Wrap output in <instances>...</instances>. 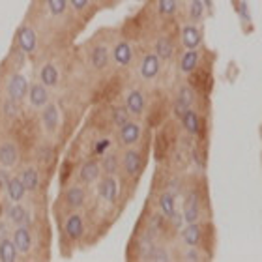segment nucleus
<instances>
[{
	"label": "nucleus",
	"instance_id": "obj_1",
	"mask_svg": "<svg viewBox=\"0 0 262 262\" xmlns=\"http://www.w3.org/2000/svg\"><path fill=\"white\" fill-rule=\"evenodd\" d=\"M28 92V82L27 79L23 75H13L10 79V82H8V94H10V98L13 99V101H19V99H23L25 96H27Z\"/></svg>",
	"mask_w": 262,
	"mask_h": 262
},
{
	"label": "nucleus",
	"instance_id": "obj_2",
	"mask_svg": "<svg viewBox=\"0 0 262 262\" xmlns=\"http://www.w3.org/2000/svg\"><path fill=\"white\" fill-rule=\"evenodd\" d=\"M17 43L23 53H32L36 49V34L30 27H21L17 34Z\"/></svg>",
	"mask_w": 262,
	"mask_h": 262
},
{
	"label": "nucleus",
	"instance_id": "obj_3",
	"mask_svg": "<svg viewBox=\"0 0 262 262\" xmlns=\"http://www.w3.org/2000/svg\"><path fill=\"white\" fill-rule=\"evenodd\" d=\"M13 244L17 246V249L21 253H28L30 247H32V236H30V230L27 227H19L13 232Z\"/></svg>",
	"mask_w": 262,
	"mask_h": 262
},
{
	"label": "nucleus",
	"instance_id": "obj_4",
	"mask_svg": "<svg viewBox=\"0 0 262 262\" xmlns=\"http://www.w3.org/2000/svg\"><path fill=\"white\" fill-rule=\"evenodd\" d=\"M66 234L70 236L71 240H79L84 232V223H82L81 215H70L68 221H66Z\"/></svg>",
	"mask_w": 262,
	"mask_h": 262
},
{
	"label": "nucleus",
	"instance_id": "obj_5",
	"mask_svg": "<svg viewBox=\"0 0 262 262\" xmlns=\"http://www.w3.org/2000/svg\"><path fill=\"white\" fill-rule=\"evenodd\" d=\"M184 219L187 223H195L199 219V196L195 191H191L186 199V208H184Z\"/></svg>",
	"mask_w": 262,
	"mask_h": 262
},
{
	"label": "nucleus",
	"instance_id": "obj_6",
	"mask_svg": "<svg viewBox=\"0 0 262 262\" xmlns=\"http://www.w3.org/2000/svg\"><path fill=\"white\" fill-rule=\"evenodd\" d=\"M159 71V56L158 55H146L141 66V75L144 79H154Z\"/></svg>",
	"mask_w": 262,
	"mask_h": 262
},
{
	"label": "nucleus",
	"instance_id": "obj_7",
	"mask_svg": "<svg viewBox=\"0 0 262 262\" xmlns=\"http://www.w3.org/2000/svg\"><path fill=\"white\" fill-rule=\"evenodd\" d=\"M99 195L103 196L105 201H109V202L116 201V195H118V186H116V180L113 178V176H107V178H103V182L99 184Z\"/></svg>",
	"mask_w": 262,
	"mask_h": 262
},
{
	"label": "nucleus",
	"instance_id": "obj_8",
	"mask_svg": "<svg viewBox=\"0 0 262 262\" xmlns=\"http://www.w3.org/2000/svg\"><path fill=\"white\" fill-rule=\"evenodd\" d=\"M58 122H60V115H58V109L56 105H45L43 109V126L45 129L53 133V131L58 127Z\"/></svg>",
	"mask_w": 262,
	"mask_h": 262
},
{
	"label": "nucleus",
	"instance_id": "obj_9",
	"mask_svg": "<svg viewBox=\"0 0 262 262\" xmlns=\"http://www.w3.org/2000/svg\"><path fill=\"white\" fill-rule=\"evenodd\" d=\"M182 41H184V45H186L187 49H196L199 43H201V32H199V28L193 27V25L184 27V30H182Z\"/></svg>",
	"mask_w": 262,
	"mask_h": 262
},
{
	"label": "nucleus",
	"instance_id": "obj_10",
	"mask_svg": "<svg viewBox=\"0 0 262 262\" xmlns=\"http://www.w3.org/2000/svg\"><path fill=\"white\" fill-rule=\"evenodd\" d=\"M124 169L129 176H135L141 170V154L137 150H127L124 156Z\"/></svg>",
	"mask_w": 262,
	"mask_h": 262
},
{
	"label": "nucleus",
	"instance_id": "obj_11",
	"mask_svg": "<svg viewBox=\"0 0 262 262\" xmlns=\"http://www.w3.org/2000/svg\"><path fill=\"white\" fill-rule=\"evenodd\" d=\"M120 137L124 144H135L139 141V137H141V127L133 124V122H127V124H124L120 127Z\"/></svg>",
	"mask_w": 262,
	"mask_h": 262
},
{
	"label": "nucleus",
	"instance_id": "obj_12",
	"mask_svg": "<svg viewBox=\"0 0 262 262\" xmlns=\"http://www.w3.org/2000/svg\"><path fill=\"white\" fill-rule=\"evenodd\" d=\"M6 191H8V196H10L13 202H19L25 196V193H27V187L23 186L21 178H11V180H8V184H6Z\"/></svg>",
	"mask_w": 262,
	"mask_h": 262
},
{
	"label": "nucleus",
	"instance_id": "obj_13",
	"mask_svg": "<svg viewBox=\"0 0 262 262\" xmlns=\"http://www.w3.org/2000/svg\"><path fill=\"white\" fill-rule=\"evenodd\" d=\"M0 163L4 167H11L17 163V148L13 142H4L0 146Z\"/></svg>",
	"mask_w": 262,
	"mask_h": 262
},
{
	"label": "nucleus",
	"instance_id": "obj_14",
	"mask_svg": "<svg viewBox=\"0 0 262 262\" xmlns=\"http://www.w3.org/2000/svg\"><path fill=\"white\" fill-rule=\"evenodd\" d=\"M47 99H49V96H47L45 84L36 82V84L30 86V103L34 107H43V105H47Z\"/></svg>",
	"mask_w": 262,
	"mask_h": 262
},
{
	"label": "nucleus",
	"instance_id": "obj_15",
	"mask_svg": "<svg viewBox=\"0 0 262 262\" xmlns=\"http://www.w3.org/2000/svg\"><path fill=\"white\" fill-rule=\"evenodd\" d=\"M17 253H19V249H17V246L13 242L8 240V238H2V240H0V260H4V262L17 260Z\"/></svg>",
	"mask_w": 262,
	"mask_h": 262
},
{
	"label": "nucleus",
	"instance_id": "obj_16",
	"mask_svg": "<svg viewBox=\"0 0 262 262\" xmlns=\"http://www.w3.org/2000/svg\"><path fill=\"white\" fill-rule=\"evenodd\" d=\"M182 124H184V127H186L187 133H191V135H196V133L201 131L199 115H196V113H193V111H189V109L182 115Z\"/></svg>",
	"mask_w": 262,
	"mask_h": 262
},
{
	"label": "nucleus",
	"instance_id": "obj_17",
	"mask_svg": "<svg viewBox=\"0 0 262 262\" xmlns=\"http://www.w3.org/2000/svg\"><path fill=\"white\" fill-rule=\"evenodd\" d=\"M193 103V92L189 90L187 86H184L178 94V99H176V115H184L187 109H189V105Z\"/></svg>",
	"mask_w": 262,
	"mask_h": 262
},
{
	"label": "nucleus",
	"instance_id": "obj_18",
	"mask_svg": "<svg viewBox=\"0 0 262 262\" xmlns=\"http://www.w3.org/2000/svg\"><path fill=\"white\" fill-rule=\"evenodd\" d=\"M39 79H41V84L45 86H56L58 82V71L53 64H45L39 71Z\"/></svg>",
	"mask_w": 262,
	"mask_h": 262
},
{
	"label": "nucleus",
	"instance_id": "obj_19",
	"mask_svg": "<svg viewBox=\"0 0 262 262\" xmlns=\"http://www.w3.org/2000/svg\"><path fill=\"white\" fill-rule=\"evenodd\" d=\"M99 176V165L96 161H86L81 169V180L86 184H92L94 180H98Z\"/></svg>",
	"mask_w": 262,
	"mask_h": 262
},
{
	"label": "nucleus",
	"instance_id": "obj_20",
	"mask_svg": "<svg viewBox=\"0 0 262 262\" xmlns=\"http://www.w3.org/2000/svg\"><path fill=\"white\" fill-rule=\"evenodd\" d=\"M113 56H115V60L118 62L120 66H127L131 62V47L126 43V41H120V43L115 47V53H113Z\"/></svg>",
	"mask_w": 262,
	"mask_h": 262
},
{
	"label": "nucleus",
	"instance_id": "obj_21",
	"mask_svg": "<svg viewBox=\"0 0 262 262\" xmlns=\"http://www.w3.org/2000/svg\"><path fill=\"white\" fill-rule=\"evenodd\" d=\"M142 109H144V98L139 90H133V92L127 96V111L133 113V115H141Z\"/></svg>",
	"mask_w": 262,
	"mask_h": 262
},
{
	"label": "nucleus",
	"instance_id": "obj_22",
	"mask_svg": "<svg viewBox=\"0 0 262 262\" xmlns=\"http://www.w3.org/2000/svg\"><path fill=\"white\" fill-rule=\"evenodd\" d=\"M66 202L71 208H81L82 202H84V191H82L81 187H70L66 191Z\"/></svg>",
	"mask_w": 262,
	"mask_h": 262
},
{
	"label": "nucleus",
	"instance_id": "obj_23",
	"mask_svg": "<svg viewBox=\"0 0 262 262\" xmlns=\"http://www.w3.org/2000/svg\"><path fill=\"white\" fill-rule=\"evenodd\" d=\"M182 236H184V242H186L187 246H196L201 242V227L196 223H189L186 227V230L182 232Z\"/></svg>",
	"mask_w": 262,
	"mask_h": 262
},
{
	"label": "nucleus",
	"instance_id": "obj_24",
	"mask_svg": "<svg viewBox=\"0 0 262 262\" xmlns=\"http://www.w3.org/2000/svg\"><path fill=\"white\" fill-rule=\"evenodd\" d=\"M109 62V53L105 49L103 45H98L96 49L92 51V66L96 70H103L105 66Z\"/></svg>",
	"mask_w": 262,
	"mask_h": 262
},
{
	"label": "nucleus",
	"instance_id": "obj_25",
	"mask_svg": "<svg viewBox=\"0 0 262 262\" xmlns=\"http://www.w3.org/2000/svg\"><path fill=\"white\" fill-rule=\"evenodd\" d=\"M196 62H199V53H196L195 49H189L186 55L182 56V62H180L182 71H184V73H191L196 68Z\"/></svg>",
	"mask_w": 262,
	"mask_h": 262
},
{
	"label": "nucleus",
	"instance_id": "obj_26",
	"mask_svg": "<svg viewBox=\"0 0 262 262\" xmlns=\"http://www.w3.org/2000/svg\"><path fill=\"white\" fill-rule=\"evenodd\" d=\"M21 182L23 186L27 187V191H34L39 184V176L34 169H25L21 174Z\"/></svg>",
	"mask_w": 262,
	"mask_h": 262
},
{
	"label": "nucleus",
	"instance_id": "obj_27",
	"mask_svg": "<svg viewBox=\"0 0 262 262\" xmlns=\"http://www.w3.org/2000/svg\"><path fill=\"white\" fill-rule=\"evenodd\" d=\"M10 219L15 225H27L30 221V215H28V212L21 204H15V206L10 208Z\"/></svg>",
	"mask_w": 262,
	"mask_h": 262
},
{
	"label": "nucleus",
	"instance_id": "obj_28",
	"mask_svg": "<svg viewBox=\"0 0 262 262\" xmlns=\"http://www.w3.org/2000/svg\"><path fill=\"white\" fill-rule=\"evenodd\" d=\"M159 206H161V212L167 217H172L174 215V195L172 193H163L161 199H159Z\"/></svg>",
	"mask_w": 262,
	"mask_h": 262
},
{
	"label": "nucleus",
	"instance_id": "obj_29",
	"mask_svg": "<svg viewBox=\"0 0 262 262\" xmlns=\"http://www.w3.org/2000/svg\"><path fill=\"white\" fill-rule=\"evenodd\" d=\"M156 55H158L159 58H163V60H167V58L172 56V45H170L169 39H165V38L159 39L158 45H156Z\"/></svg>",
	"mask_w": 262,
	"mask_h": 262
},
{
	"label": "nucleus",
	"instance_id": "obj_30",
	"mask_svg": "<svg viewBox=\"0 0 262 262\" xmlns=\"http://www.w3.org/2000/svg\"><path fill=\"white\" fill-rule=\"evenodd\" d=\"M113 120H115V124L118 127L127 124L129 122V111H127V107H116L115 113H113Z\"/></svg>",
	"mask_w": 262,
	"mask_h": 262
},
{
	"label": "nucleus",
	"instance_id": "obj_31",
	"mask_svg": "<svg viewBox=\"0 0 262 262\" xmlns=\"http://www.w3.org/2000/svg\"><path fill=\"white\" fill-rule=\"evenodd\" d=\"M47 4H49V10L53 15H62L66 11L68 0H47Z\"/></svg>",
	"mask_w": 262,
	"mask_h": 262
},
{
	"label": "nucleus",
	"instance_id": "obj_32",
	"mask_svg": "<svg viewBox=\"0 0 262 262\" xmlns=\"http://www.w3.org/2000/svg\"><path fill=\"white\" fill-rule=\"evenodd\" d=\"M159 11L163 15H172L176 11V0H159Z\"/></svg>",
	"mask_w": 262,
	"mask_h": 262
},
{
	"label": "nucleus",
	"instance_id": "obj_33",
	"mask_svg": "<svg viewBox=\"0 0 262 262\" xmlns=\"http://www.w3.org/2000/svg\"><path fill=\"white\" fill-rule=\"evenodd\" d=\"M204 15V6H202L201 0H191V19L193 21H199Z\"/></svg>",
	"mask_w": 262,
	"mask_h": 262
},
{
	"label": "nucleus",
	"instance_id": "obj_34",
	"mask_svg": "<svg viewBox=\"0 0 262 262\" xmlns=\"http://www.w3.org/2000/svg\"><path fill=\"white\" fill-rule=\"evenodd\" d=\"M116 167H118V161H116V156H113V154H111V156H107V158L103 159V169L107 170L109 174H113V172H115Z\"/></svg>",
	"mask_w": 262,
	"mask_h": 262
},
{
	"label": "nucleus",
	"instance_id": "obj_35",
	"mask_svg": "<svg viewBox=\"0 0 262 262\" xmlns=\"http://www.w3.org/2000/svg\"><path fill=\"white\" fill-rule=\"evenodd\" d=\"M150 260H169V255L165 253V249H152V255H148Z\"/></svg>",
	"mask_w": 262,
	"mask_h": 262
},
{
	"label": "nucleus",
	"instance_id": "obj_36",
	"mask_svg": "<svg viewBox=\"0 0 262 262\" xmlns=\"http://www.w3.org/2000/svg\"><path fill=\"white\" fill-rule=\"evenodd\" d=\"M109 144H111V142L107 141V139H105V141H99L98 144H96V152H98V154H103L105 150L109 148Z\"/></svg>",
	"mask_w": 262,
	"mask_h": 262
},
{
	"label": "nucleus",
	"instance_id": "obj_37",
	"mask_svg": "<svg viewBox=\"0 0 262 262\" xmlns=\"http://www.w3.org/2000/svg\"><path fill=\"white\" fill-rule=\"evenodd\" d=\"M70 4L73 6L75 10H82V8L88 4V0H70Z\"/></svg>",
	"mask_w": 262,
	"mask_h": 262
},
{
	"label": "nucleus",
	"instance_id": "obj_38",
	"mask_svg": "<svg viewBox=\"0 0 262 262\" xmlns=\"http://www.w3.org/2000/svg\"><path fill=\"white\" fill-rule=\"evenodd\" d=\"M39 158L43 159V161H49L51 159V150L47 146L45 148H41V150H39Z\"/></svg>",
	"mask_w": 262,
	"mask_h": 262
},
{
	"label": "nucleus",
	"instance_id": "obj_39",
	"mask_svg": "<svg viewBox=\"0 0 262 262\" xmlns=\"http://www.w3.org/2000/svg\"><path fill=\"white\" fill-rule=\"evenodd\" d=\"M240 10H242V15L246 17V21H249V19H251V15H249V11H247V4H246V2H242Z\"/></svg>",
	"mask_w": 262,
	"mask_h": 262
},
{
	"label": "nucleus",
	"instance_id": "obj_40",
	"mask_svg": "<svg viewBox=\"0 0 262 262\" xmlns=\"http://www.w3.org/2000/svg\"><path fill=\"white\" fill-rule=\"evenodd\" d=\"M187 260H199V255H196V251H195V249H191V251H189V253H187Z\"/></svg>",
	"mask_w": 262,
	"mask_h": 262
},
{
	"label": "nucleus",
	"instance_id": "obj_41",
	"mask_svg": "<svg viewBox=\"0 0 262 262\" xmlns=\"http://www.w3.org/2000/svg\"><path fill=\"white\" fill-rule=\"evenodd\" d=\"M4 184H8V182H6V174L2 172V170H0V189L4 187Z\"/></svg>",
	"mask_w": 262,
	"mask_h": 262
},
{
	"label": "nucleus",
	"instance_id": "obj_42",
	"mask_svg": "<svg viewBox=\"0 0 262 262\" xmlns=\"http://www.w3.org/2000/svg\"><path fill=\"white\" fill-rule=\"evenodd\" d=\"M0 238H6V225L0 223Z\"/></svg>",
	"mask_w": 262,
	"mask_h": 262
},
{
	"label": "nucleus",
	"instance_id": "obj_43",
	"mask_svg": "<svg viewBox=\"0 0 262 262\" xmlns=\"http://www.w3.org/2000/svg\"><path fill=\"white\" fill-rule=\"evenodd\" d=\"M210 2H212V0H206V4H208V6H210Z\"/></svg>",
	"mask_w": 262,
	"mask_h": 262
}]
</instances>
